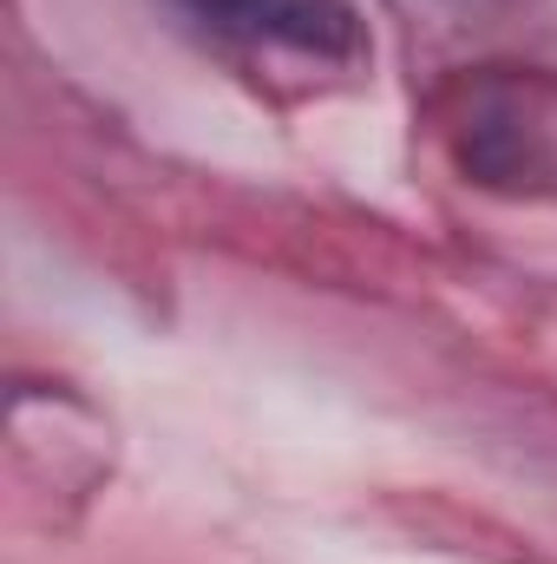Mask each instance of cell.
I'll return each mask as SVG.
<instances>
[{"label": "cell", "mask_w": 557, "mask_h": 564, "mask_svg": "<svg viewBox=\"0 0 557 564\" xmlns=\"http://www.w3.org/2000/svg\"><path fill=\"white\" fill-rule=\"evenodd\" d=\"M446 164L505 204H557V73L551 66H466L433 99Z\"/></svg>", "instance_id": "cell-1"}, {"label": "cell", "mask_w": 557, "mask_h": 564, "mask_svg": "<svg viewBox=\"0 0 557 564\" xmlns=\"http://www.w3.org/2000/svg\"><path fill=\"white\" fill-rule=\"evenodd\" d=\"M204 20L243 33V40H270L288 53H308V59H361L368 53V33H361V13L348 0H190Z\"/></svg>", "instance_id": "cell-2"}]
</instances>
